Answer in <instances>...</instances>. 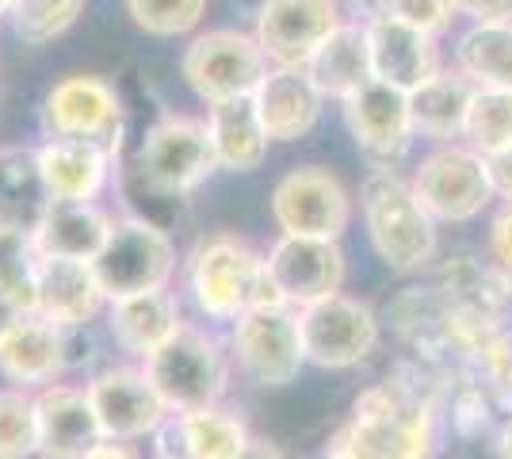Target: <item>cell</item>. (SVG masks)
Wrapping results in <instances>:
<instances>
[{
    "instance_id": "20",
    "label": "cell",
    "mask_w": 512,
    "mask_h": 459,
    "mask_svg": "<svg viewBox=\"0 0 512 459\" xmlns=\"http://www.w3.org/2000/svg\"><path fill=\"white\" fill-rule=\"evenodd\" d=\"M35 161L50 199L100 203V196L115 184L119 150L88 138H46L35 150Z\"/></svg>"
},
{
    "instance_id": "25",
    "label": "cell",
    "mask_w": 512,
    "mask_h": 459,
    "mask_svg": "<svg viewBox=\"0 0 512 459\" xmlns=\"http://www.w3.org/2000/svg\"><path fill=\"white\" fill-rule=\"evenodd\" d=\"M115 215H107L100 203L85 199H46L43 215L31 226L35 245L43 257H73V261H96Z\"/></svg>"
},
{
    "instance_id": "15",
    "label": "cell",
    "mask_w": 512,
    "mask_h": 459,
    "mask_svg": "<svg viewBox=\"0 0 512 459\" xmlns=\"http://www.w3.org/2000/svg\"><path fill=\"white\" fill-rule=\"evenodd\" d=\"M88 406L96 414L100 437L107 440H146L165 425V402L157 398L153 383L142 368L111 364L85 379Z\"/></svg>"
},
{
    "instance_id": "3",
    "label": "cell",
    "mask_w": 512,
    "mask_h": 459,
    "mask_svg": "<svg viewBox=\"0 0 512 459\" xmlns=\"http://www.w3.org/2000/svg\"><path fill=\"white\" fill-rule=\"evenodd\" d=\"M360 219L375 257L398 276H425L440 257V222L413 192V180L394 169H371L363 176Z\"/></svg>"
},
{
    "instance_id": "14",
    "label": "cell",
    "mask_w": 512,
    "mask_h": 459,
    "mask_svg": "<svg viewBox=\"0 0 512 459\" xmlns=\"http://www.w3.org/2000/svg\"><path fill=\"white\" fill-rule=\"evenodd\" d=\"M264 261H268V276L276 284L279 299L295 310L337 295L348 280V257H344L341 241L333 238L279 234L268 245Z\"/></svg>"
},
{
    "instance_id": "37",
    "label": "cell",
    "mask_w": 512,
    "mask_h": 459,
    "mask_svg": "<svg viewBox=\"0 0 512 459\" xmlns=\"http://www.w3.org/2000/svg\"><path fill=\"white\" fill-rule=\"evenodd\" d=\"M379 8L390 12V16H398V20L413 23V27H421L428 35H436V39L459 16L455 12V0H379Z\"/></svg>"
},
{
    "instance_id": "30",
    "label": "cell",
    "mask_w": 512,
    "mask_h": 459,
    "mask_svg": "<svg viewBox=\"0 0 512 459\" xmlns=\"http://www.w3.org/2000/svg\"><path fill=\"white\" fill-rule=\"evenodd\" d=\"M46 188L39 176L35 150H0V222L35 226L46 207Z\"/></svg>"
},
{
    "instance_id": "18",
    "label": "cell",
    "mask_w": 512,
    "mask_h": 459,
    "mask_svg": "<svg viewBox=\"0 0 512 459\" xmlns=\"http://www.w3.org/2000/svg\"><path fill=\"white\" fill-rule=\"evenodd\" d=\"M69 349H73L69 329L54 326L50 318L27 310L0 341V375L12 387L43 391L69 372V364H73Z\"/></svg>"
},
{
    "instance_id": "41",
    "label": "cell",
    "mask_w": 512,
    "mask_h": 459,
    "mask_svg": "<svg viewBox=\"0 0 512 459\" xmlns=\"http://www.w3.org/2000/svg\"><path fill=\"white\" fill-rule=\"evenodd\" d=\"M81 459H142V456H138V448H134L130 440H107V437H100Z\"/></svg>"
},
{
    "instance_id": "43",
    "label": "cell",
    "mask_w": 512,
    "mask_h": 459,
    "mask_svg": "<svg viewBox=\"0 0 512 459\" xmlns=\"http://www.w3.org/2000/svg\"><path fill=\"white\" fill-rule=\"evenodd\" d=\"M20 314H27V310H23L12 295H4V291H0V341H4V333H8V329L20 322Z\"/></svg>"
},
{
    "instance_id": "13",
    "label": "cell",
    "mask_w": 512,
    "mask_h": 459,
    "mask_svg": "<svg viewBox=\"0 0 512 459\" xmlns=\"http://www.w3.org/2000/svg\"><path fill=\"white\" fill-rule=\"evenodd\" d=\"M341 115L348 138L371 161V169H394L406 157L409 142L417 138L409 92L375 81V77L360 92L341 100Z\"/></svg>"
},
{
    "instance_id": "17",
    "label": "cell",
    "mask_w": 512,
    "mask_h": 459,
    "mask_svg": "<svg viewBox=\"0 0 512 459\" xmlns=\"http://www.w3.org/2000/svg\"><path fill=\"white\" fill-rule=\"evenodd\" d=\"M363 27H367V50H371V77L375 81H386V85L402 88V92H417L444 69L436 35H428L421 27L398 20L383 8Z\"/></svg>"
},
{
    "instance_id": "22",
    "label": "cell",
    "mask_w": 512,
    "mask_h": 459,
    "mask_svg": "<svg viewBox=\"0 0 512 459\" xmlns=\"http://www.w3.org/2000/svg\"><path fill=\"white\" fill-rule=\"evenodd\" d=\"M184 326H188L184 322V303L172 287H157V291H142V295H127V299L107 303V329H111L115 345L134 360L153 356Z\"/></svg>"
},
{
    "instance_id": "21",
    "label": "cell",
    "mask_w": 512,
    "mask_h": 459,
    "mask_svg": "<svg viewBox=\"0 0 512 459\" xmlns=\"http://www.w3.org/2000/svg\"><path fill=\"white\" fill-rule=\"evenodd\" d=\"M104 310L107 295L96 276V264L73 261V257H43L39 287H35V314L77 333V329H88V322H96Z\"/></svg>"
},
{
    "instance_id": "24",
    "label": "cell",
    "mask_w": 512,
    "mask_h": 459,
    "mask_svg": "<svg viewBox=\"0 0 512 459\" xmlns=\"http://www.w3.org/2000/svg\"><path fill=\"white\" fill-rule=\"evenodd\" d=\"M35 421H39V459H81L100 440L88 394L77 383L58 379L35 391Z\"/></svg>"
},
{
    "instance_id": "2",
    "label": "cell",
    "mask_w": 512,
    "mask_h": 459,
    "mask_svg": "<svg viewBox=\"0 0 512 459\" xmlns=\"http://www.w3.org/2000/svg\"><path fill=\"white\" fill-rule=\"evenodd\" d=\"M184 295L192 299L195 314L207 322L234 326L253 306L283 303L268 276V261L253 241L237 234H203L180 261ZM287 306V303H283Z\"/></svg>"
},
{
    "instance_id": "33",
    "label": "cell",
    "mask_w": 512,
    "mask_h": 459,
    "mask_svg": "<svg viewBox=\"0 0 512 459\" xmlns=\"http://www.w3.org/2000/svg\"><path fill=\"white\" fill-rule=\"evenodd\" d=\"M463 142L482 157L512 150V92L505 88H474L467 111Z\"/></svg>"
},
{
    "instance_id": "45",
    "label": "cell",
    "mask_w": 512,
    "mask_h": 459,
    "mask_svg": "<svg viewBox=\"0 0 512 459\" xmlns=\"http://www.w3.org/2000/svg\"><path fill=\"white\" fill-rule=\"evenodd\" d=\"M8 4H12V0H0V20H8Z\"/></svg>"
},
{
    "instance_id": "38",
    "label": "cell",
    "mask_w": 512,
    "mask_h": 459,
    "mask_svg": "<svg viewBox=\"0 0 512 459\" xmlns=\"http://www.w3.org/2000/svg\"><path fill=\"white\" fill-rule=\"evenodd\" d=\"M490 257L493 264L512 272V203H501L490 219Z\"/></svg>"
},
{
    "instance_id": "46",
    "label": "cell",
    "mask_w": 512,
    "mask_h": 459,
    "mask_svg": "<svg viewBox=\"0 0 512 459\" xmlns=\"http://www.w3.org/2000/svg\"><path fill=\"white\" fill-rule=\"evenodd\" d=\"M153 459H172V456H153Z\"/></svg>"
},
{
    "instance_id": "11",
    "label": "cell",
    "mask_w": 512,
    "mask_h": 459,
    "mask_svg": "<svg viewBox=\"0 0 512 459\" xmlns=\"http://www.w3.org/2000/svg\"><path fill=\"white\" fill-rule=\"evenodd\" d=\"M264 73H268L264 50L256 46L249 31H234V27L195 35L180 58V77L203 104L253 96L256 85L264 81Z\"/></svg>"
},
{
    "instance_id": "36",
    "label": "cell",
    "mask_w": 512,
    "mask_h": 459,
    "mask_svg": "<svg viewBox=\"0 0 512 459\" xmlns=\"http://www.w3.org/2000/svg\"><path fill=\"white\" fill-rule=\"evenodd\" d=\"M127 16L153 39H176L199 27L207 0H127Z\"/></svg>"
},
{
    "instance_id": "39",
    "label": "cell",
    "mask_w": 512,
    "mask_h": 459,
    "mask_svg": "<svg viewBox=\"0 0 512 459\" xmlns=\"http://www.w3.org/2000/svg\"><path fill=\"white\" fill-rule=\"evenodd\" d=\"M455 12L470 23H512V0H455Z\"/></svg>"
},
{
    "instance_id": "31",
    "label": "cell",
    "mask_w": 512,
    "mask_h": 459,
    "mask_svg": "<svg viewBox=\"0 0 512 459\" xmlns=\"http://www.w3.org/2000/svg\"><path fill=\"white\" fill-rule=\"evenodd\" d=\"M115 184H119V196H123L130 219L153 222L169 234L188 219V196H176L169 188L153 184L150 176L134 165V157H123V150H119V165H115Z\"/></svg>"
},
{
    "instance_id": "32",
    "label": "cell",
    "mask_w": 512,
    "mask_h": 459,
    "mask_svg": "<svg viewBox=\"0 0 512 459\" xmlns=\"http://www.w3.org/2000/svg\"><path fill=\"white\" fill-rule=\"evenodd\" d=\"M39 264L43 253L35 245V234L16 222H0V291L12 295L23 310H35Z\"/></svg>"
},
{
    "instance_id": "4",
    "label": "cell",
    "mask_w": 512,
    "mask_h": 459,
    "mask_svg": "<svg viewBox=\"0 0 512 459\" xmlns=\"http://www.w3.org/2000/svg\"><path fill=\"white\" fill-rule=\"evenodd\" d=\"M142 372L153 383L157 398L169 414L199 410L226 402L230 379H234V356L230 345H222L211 329L184 326L172 341L142 360Z\"/></svg>"
},
{
    "instance_id": "7",
    "label": "cell",
    "mask_w": 512,
    "mask_h": 459,
    "mask_svg": "<svg viewBox=\"0 0 512 459\" xmlns=\"http://www.w3.org/2000/svg\"><path fill=\"white\" fill-rule=\"evenodd\" d=\"M92 264H96V276L104 284L107 303H115L127 295L172 287L176 272H180V253H176V241L169 230L123 215V219H115L100 257Z\"/></svg>"
},
{
    "instance_id": "28",
    "label": "cell",
    "mask_w": 512,
    "mask_h": 459,
    "mask_svg": "<svg viewBox=\"0 0 512 459\" xmlns=\"http://www.w3.org/2000/svg\"><path fill=\"white\" fill-rule=\"evenodd\" d=\"M474 85L463 77V69L444 66L432 81L409 92L413 104V131L417 138H432V142H459L463 127H467V111Z\"/></svg>"
},
{
    "instance_id": "6",
    "label": "cell",
    "mask_w": 512,
    "mask_h": 459,
    "mask_svg": "<svg viewBox=\"0 0 512 459\" xmlns=\"http://www.w3.org/2000/svg\"><path fill=\"white\" fill-rule=\"evenodd\" d=\"M306 364L321 372H352L383 345V318L356 295H329L299 310Z\"/></svg>"
},
{
    "instance_id": "9",
    "label": "cell",
    "mask_w": 512,
    "mask_h": 459,
    "mask_svg": "<svg viewBox=\"0 0 512 459\" xmlns=\"http://www.w3.org/2000/svg\"><path fill=\"white\" fill-rule=\"evenodd\" d=\"M413 192L421 196L436 222L463 226L490 207L497 192L490 180V161L467 142H440V150L421 157L413 173Z\"/></svg>"
},
{
    "instance_id": "10",
    "label": "cell",
    "mask_w": 512,
    "mask_h": 459,
    "mask_svg": "<svg viewBox=\"0 0 512 459\" xmlns=\"http://www.w3.org/2000/svg\"><path fill=\"white\" fill-rule=\"evenodd\" d=\"M268 211L279 234L341 241L356 215V199L337 173L321 165H299L276 180Z\"/></svg>"
},
{
    "instance_id": "35",
    "label": "cell",
    "mask_w": 512,
    "mask_h": 459,
    "mask_svg": "<svg viewBox=\"0 0 512 459\" xmlns=\"http://www.w3.org/2000/svg\"><path fill=\"white\" fill-rule=\"evenodd\" d=\"M39 456V421H35V391L0 387V459Z\"/></svg>"
},
{
    "instance_id": "12",
    "label": "cell",
    "mask_w": 512,
    "mask_h": 459,
    "mask_svg": "<svg viewBox=\"0 0 512 459\" xmlns=\"http://www.w3.org/2000/svg\"><path fill=\"white\" fill-rule=\"evenodd\" d=\"M127 108L119 88L96 73H73L50 85L43 100V131L50 138H88L123 150Z\"/></svg>"
},
{
    "instance_id": "5",
    "label": "cell",
    "mask_w": 512,
    "mask_h": 459,
    "mask_svg": "<svg viewBox=\"0 0 512 459\" xmlns=\"http://www.w3.org/2000/svg\"><path fill=\"white\" fill-rule=\"evenodd\" d=\"M230 356L245 383L260 391L291 387L306 368L302 326L295 306H253L230 326Z\"/></svg>"
},
{
    "instance_id": "40",
    "label": "cell",
    "mask_w": 512,
    "mask_h": 459,
    "mask_svg": "<svg viewBox=\"0 0 512 459\" xmlns=\"http://www.w3.org/2000/svg\"><path fill=\"white\" fill-rule=\"evenodd\" d=\"M486 161H490V180H493L497 199L512 203V150L493 153V157H486Z\"/></svg>"
},
{
    "instance_id": "29",
    "label": "cell",
    "mask_w": 512,
    "mask_h": 459,
    "mask_svg": "<svg viewBox=\"0 0 512 459\" xmlns=\"http://www.w3.org/2000/svg\"><path fill=\"white\" fill-rule=\"evenodd\" d=\"M455 69L474 88L512 92V23H470L455 43Z\"/></svg>"
},
{
    "instance_id": "34",
    "label": "cell",
    "mask_w": 512,
    "mask_h": 459,
    "mask_svg": "<svg viewBox=\"0 0 512 459\" xmlns=\"http://www.w3.org/2000/svg\"><path fill=\"white\" fill-rule=\"evenodd\" d=\"M81 12H85V0H12L8 23L23 46H46L62 39L81 20Z\"/></svg>"
},
{
    "instance_id": "19",
    "label": "cell",
    "mask_w": 512,
    "mask_h": 459,
    "mask_svg": "<svg viewBox=\"0 0 512 459\" xmlns=\"http://www.w3.org/2000/svg\"><path fill=\"white\" fill-rule=\"evenodd\" d=\"M157 437V456L172 459H237L253 429L241 417V410L214 402V406H199V410H184V414H169L165 425L153 433Z\"/></svg>"
},
{
    "instance_id": "47",
    "label": "cell",
    "mask_w": 512,
    "mask_h": 459,
    "mask_svg": "<svg viewBox=\"0 0 512 459\" xmlns=\"http://www.w3.org/2000/svg\"><path fill=\"white\" fill-rule=\"evenodd\" d=\"M356 4H367V0H356Z\"/></svg>"
},
{
    "instance_id": "42",
    "label": "cell",
    "mask_w": 512,
    "mask_h": 459,
    "mask_svg": "<svg viewBox=\"0 0 512 459\" xmlns=\"http://www.w3.org/2000/svg\"><path fill=\"white\" fill-rule=\"evenodd\" d=\"M237 459H287V456H283V448L272 444L268 437H253L249 440V448H245Z\"/></svg>"
},
{
    "instance_id": "26",
    "label": "cell",
    "mask_w": 512,
    "mask_h": 459,
    "mask_svg": "<svg viewBox=\"0 0 512 459\" xmlns=\"http://www.w3.org/2000/svg\"><path fill=\"white\" fill-rule=\"evenodd\" d=\"M207 134H211L214 161L226 173H256L268 157V146H272L253 96L207 104Z\"/></svg>"
},
{
    "instance_id": "8",
    "label": "cell",
    "mask_w": 512,
    "mask_h": 459,
    "mask_svg": "<svg viewBox=\"0 0 512 459\" xmlns=\"http://www.w3.org/2000/svg\"><path fill=\"white\" fill-rule=\"evenodd\" d=\"M130 157L153 184L188 199L207 184V176L218 173L207 119H192L180 111H161Z\"/></svg>"
},
{
    "instance_id": "16",
    "label": "cell",
    "mask_w": 512,
    "mask_h": 459,
    "mask_svg": "<svg viewBox=\"0 0 512 459\" xmlns=\"http://www.w3.org/2000/svg\"><path fill=\"white\" fill-rule=\"evenodd\" d=\"M337 0H260L253 39L264 50L268 66L306 69V62L337 27Z\"/></svg>"
},
{
    "instance_id": "27",
    "label": "cell",
    "mask_w": 512,
    "mask_h": 459,
    "mask_svg": "<svg viewBox=\"0 0 512 459\" xmlns=\"http://www.w3.org/2000/svg\"><path fill=\"white\" fill-rule=\"evenodd\" d=\"M306 73L325 100H348L371 81V50H367V27L344 20L306 62Z\"/></svg>"
},
{
    "instance_id": "1",
    "label": "cell",
    "mask_w": 512,
    "mask_h": 459,
    "mask_svg": "<svg viewBox=\"0 0 512 459\" xmlns=\"http://www.w3.org/2000/svg\"><path fill=\"white\" fill-rule=\"evenodd\" d=\"M440 440L436 375L413 364L356 394L321 459H432Z\"/></svg>"
},
{
    "instance_id": "23",
    "label": "cell",
    "mask_w": 512,
    "mask_h": 459,
    "mask_svg": "<svg viewBox=\"0 0 512 459\" xmlns=\"http://www.w3.org/2000/svg\"><path fill=\"white\" fill-rule=\"evenodd\" d=\"M253 104L272 142H302L321 123L325 96L314 88L306 69L268 66L253 92Z\"/></svg>"
},
{
    "instance_id": "44",
    "label": "cell",
    "mask_w": 512,
    "mask_h": 459,
    "mask_svg": "<svg viewBox=\"0 0 512 459\" xmlns=\"http://www.w3.org/2000/svg\"><path fill=\"white\" fill-rule=\"evenodd\" d=\"M497 459H512V417L501 425V433H497Z\"/></svg>"
}]
</instances>
